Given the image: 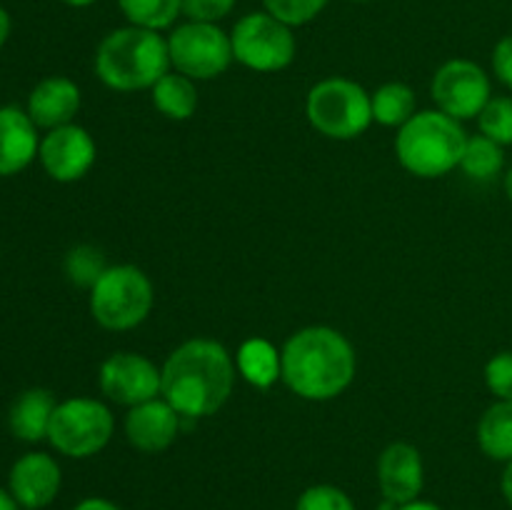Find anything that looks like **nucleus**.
Here are the masks:
<instances>
[{
    "instance_id": "1",
    "label": "nucleus",
    "mask_w": 512,
    "mask_h": 510,
    "mask_svg": "<svg viewBox=\"0 0 512 510\" xmlns=\"http://www.w3.org/2000/svg\"><path fill=\"white\" fill-rule=\"evenodd\" d=\"M235 363L225 345L210 338L185 340L160 368L163 395L183 418L213 415L228 403L235 385Z\"/></svg>"
},
{
    "instance_id": "2",
    "label": "nucleus",
    "mask_w": 512,
    "mask_h": 510,
    "mask_svg": "<svg viewBox=\"0 0 512 510\" xmlns=\"http://www.w3.org/2000/svg\"><path fill=\"white\" fill-rule=\"evenodd\" d=\"M280 365L290 390L305 400H333L353 383L358 358L340 330L310 325L288 338L280 350Z\"/></svg>"
},
{
    "instance_id": "3",
    "label": "nucleus",
    "mask_w": 512,
    "mask_h": 510,
    "mask_svg": "<svg viewBox=\"0 0 512 510\" xmlns=\"http://www.w3.org/2000/svg\"><path fill=\"white\" fill-rule=\"evenodd\" d=\"M168 40L155 30L125 25L100 40L95 50V75L120 93L153 88L170 73Z\"/></svg>"
},
{
    "instance_id": "4",
    "label": "nucleus",
    "mask_w": 512,
    "mask_h": 510,
    "mask_svg": "<svg viewBox=\"0 0 512 510\" xmlns=\"http://www.w3.org/2000/svg\"><path fill=\"white\" fill-rule=\"evenodd\" d=\"M465 143L468 135L460 120L443 110H420L400 128L395 153L408 173L418 178H443L460 168Z\"/></svg>"
},
{
    "instance_id": "5",
    "label": "nucleus",
    "mask_w": 512,
    "mask_h": 510,
    "mask_svg": "<svg viewBox=\"0 0 512 510\" xmlns=\"http://www.w3.org/2000/svg\"><path fill=\"white\" fill-rule=\"evenodd\" d=\"M153 308V283L135 265H110L90 288V313L105 330H130Z\"/></svg>"
},
{
    "instance_id": "6",
    "label": "nucleus",
    "mask_w": 512,
    "mask_h": 510,
    "mask_svg": "<svg viewBox=\"0 0 512 510\" xmlns=\"http://www.w3.org/2000/svg\"><path fill=\"white\" fill-rule=\"evenodd\" d=\"M310 125L325 138L353 140L373 123V105L363 85L348 78H325L315 83L305 103Z\"/></svg>"
},
{
    "instance_id": "7",
    "label": "nucleus",
    "mask_w": 512,
    "mask_h": 510,
    "mask_svg": "<svg viewBox=\"0 0 512 510\" xmlns=\"http://www.w3.org/2000/svg\"><path fill=\"white\" fill-rule=\"evenodd\" d=\"M230 43H233V58L255 73L285 70L298 53L293 28L270 15L268 10L243 15L233 25Z\"/></svg>"
},
{
    "instance_id": "8",
    "label": "nucleus",
    "mask_w": 512,
    "mask_h": 510,
    "mask_svg": "<svg viewBox=\"0 0 512 510\" xmlns=\"http://www.w3.org/2000/svg\"><path fill=\"white\" fill-rule=\"evenodd\" d=\"M113 428L115 420L108 405L93 398H68L55 408L48 440L68 458H90L108 445Z\"/></svg>"
},
{
    "instance_id": "9",
    "label": "nucleus",
    "mask_w": 512,
    "mask_h": 510,
    "mask_svg": "<svg viewBox=\"0 0 512 510\" xmlns=\"http://www.w3.org/2000/svg\"><path fill=\"white\" fill-rule=\"evenodd\" d=\"M170 65L190 80H213L233 63L230 35L215 23L178 25L168 38Z\"/></svg>"
},
{
    "instance_id": "10",
    "label": "nucleus",
    "mask_w": 512,
    "mask_h": 510,
    "mask_svg": "<svg viewBox=\"0 0 512 510\" xmlns=\"http://www.w3.org/2000/svg\"><path fill=\"white\" fill-rule=\"evenodd\" d=\"M430 95L438 110L455 120L478 118L488 100L493 98L488 73L478 63L463 58L440 65L430 83Z\"/></svg>"
},
{
    "instance_id": "11",
    "label": "nucleus",
    "mask_w": 512,
    "mask_h": 510,
    "mask_svg": "<svg viewBox=\"0 0 512 510\" xmlns=\"http://www.w3.org/2000/svg\"><path fill=\"white\" fill-rule=\"evenodd\" d=\"M98 383L105 398L133 408L145 400L158 398L163 390V373L145 355L113 353L100 365Z\"/></svg>"
},
{
    "instance_id": "12",
    "label": "nucleus",
    "mask_w": 512,
    "mask_h": 510,
    "mask_svg": "<svg viewBox=\"0 0 512 510\" xmlns=\"http://www.w3.org/2000/svg\"><path fill=\"white\" fill-rule=\"evenodd\" d=\"M95 155L98 150H95L93 135L75 123L48 130L38 148L45 173L58 183H75L83 178L93 168Z\"/></svg>"
},
{
    "instance_id": "13",
    "label": "nucleus",
    "mask_w": 512,
    "mask_h": 510,
    "mask_svg": "<svg viewBox=\"0 0 512 510\" xmlns=\"http://www.w3.org/2000/svg\"><path fill=\"white\" fill-rule=\"evenodd\" d=\"M63 473L48 453H25L10 468V495L25 510H40L58 495Z\"/></svg>"
},
{
    "instance_id": "14",
    "label": "nucleus",
    "mask_w": 512,
    "mask_h": 510,
    "mask_svg": "<svg viewBox=\"0 0 512 510\" xmlns=\"http://www.w3.org/2000/svg\"><path fill=\"white\" fill-rule=\"evenodd\" d=\"M180 418L183 415L165 398L145 400V403L133 405L125 415V435L133 448L143 453H160L178 438Z\"/></svg>"
},
{
    "instance_id": "15",
    "label": "nucleus",
    "mask_w": 512,
    "mask_h": 510,
    "mask_svg": "<svg viewBox=\"0 0 512 510\" xmlns=\"http://www.w3.org/2000/svg\"><path fill=\"white\" fill-rule=\"evenodd\" d=\"M423 458L410 443H390L378 460V483L385 500L405 505L418 500L423 490Z\"/></svg>"
},
{
    "instance_id": "16",
    "label": "nucleus",
    "mask_w": 512,
    "mask_h": 510,
    "mask_svg": "<svg viewBox=\"0 0 512 510\" xmlns=\"http://www.w3.org/2000/svg\"><path fill=\"white\" fill-rule=\"evenodd\" d=\"M80 110V88L70 78L40 80L28 98V115L35 128L55 130L73 123Z\"/></svg>"
},
{
    "instance_id": "17",
    "label": "nucleus",
    "mask_w": 512,
    "mask_h": 510,
    "mask_svg": "<svg viewBox=\"0 0 512 510\" xmlns=\"http://www.w3.org/2000/svg\"><path fill=\"white\" fill-rule=\"evenodd\" d=\"M40 148L38 128L20 108H0V175L28 168Z\"/></svg>"
},
{
    "instance_id": "18",
    "label": "nucleus",
    "mask_w": 512,
    "mask_h": 510,
    "mask_svg": "<svg viewBox=\"0 0 512 510\" xmlns=\"http://www.w3.org/2000/svg\"><path fill=\"white\" fill-rule=\"evenodd\" d=\"M55 403L53 393L45 388H30L25 393H20L15 398V403L10 405L8 413V425L10 433L18 440L25 443H38V440L48 438L50 420H53Z\"/></svg>"
},
{
    "instance_id": "19",
    "label": "nucleus",
    "mask_w": 512,
    "mask_h": 510,
    "mask_svg": "<svg viewBox=\"0 0 512 510\" xmlns=\"http://www.w3.org/2000/svg\"><path fill=\"white\" fill-rule=\"evenodd\" d=\"M478 445L490 460H512V400H498L478 423Z\"/></svg>"
},
{
    "instance_id": "20",
    "label": "nucleus",
    "mask_w": 512,
    "mask_h": 510,
    "mask_svg": "<svg viewBox=\"0 0 512 510\" xmlns=\"http://www.w3.org/2000/svg\"><path fill=\"white\" fill-rule=\"evenodd\" d=\"M235 368L253 388H270L283 375L280 353L273 343L263 338H250L240 345Z\"/></svg>"
},
{
    "instance_id": "21",
    "label": "nucleus",
    "mask_w": 512,
    "mask_h": 510,
    "mask_svg": "<svg viewBox=\"0 0 512 510\" xmlns=\"http://www.w3.org/2000/svg\"><path fill=\"white\" fill-rule=\"evenodd\" d=\"M153 93V105L170 120H188L193 118L198 108V90L193 80L183 73H165L158 83L150 88Z\"/></svg>"
},
{
    "instance_id": "22",
    "label": "nucleus",
    "mask_w": 512,
    "mask_h": 510,
    "mask_svg": "<svg viewBox=\"0 0 512 510\" xmlns=\"http://www.w3.org/2000/svg\"><path fill=\"white\" fill-rule=\"evenodd\" d=\"M373 120L385 128H403L415 115V93L405 83H385L370 95Z\"/></svg>"
},
{
    "instance_id": "23",
    "label": "nucleus",
    "mask_w": 512,
    "mask_h": 510,
    "mask_svg": "<svg viewBox=\"0 0 512 510\" xmlns=\"http://www.w3.org/2000/svg\"><path fill=\"white\" fill-rule=\"evenodd\" d=\"M503 165H505L503 145L485 138L483 133L468 138V143H465V150H463V160H460V168H463V173L468 175V178L478 180V183H488V180L498 178Z\"/></svg>"
},
{
    "instance_id": "24",
    "label": "nucleus",
    "mask_w": 512,
    "mask_h": 510,
    "mask_svg": "<svg viewBox=\"0 0 512 510\" xmlns=\"http://www.w3.org/2000/svg\"><path fill=\"white\" fill-rule=\"evenodd\" d=\"M118 5L130 25L155 33L173 28L183 13V0H118Z\"/></svg>"
},
{
    "instance_id": "25",
    "label": "nucleus",
    "mask_w": 512,
    "mask_h": 510,
    "mask_svg": "<svg viewBox=\"0 0 512 510\" xmlns=\"http://www.w3.org/2000/svg\"><path fill=\"white\" fill-rule=\"evenodd\" d=\"M478 125L485 138L495 140L503 148L512 145V98H508V95L490 98L483 113L478 115Z\"/></svg>"
},
{
    "instance_id": "26",
    "label": "nucleus",
    "mask_w": 512,
    "mask_h": 510,
    "mask_svg": "<svg viewBox=\"0 0 512 510\" xmlns=\"http://www.w3.org/2000/svg\"><path fill=\"white\" fill-rule=\"evenodd\" d=\"M105 268L108 265H105L103 253L93 245H78L65 258V273L75 285H83V288H93L95 280L105 273Z\"/></svg>"
},
{
    "instance_id": "27",
    "label": "nucleus",
    "mask_w": 512,
    "mask_h": 510,
    "mask_svg": "<svg viewBox=\"0 0 512 510\" xmlns=\"http://www.w3.org/2000/svg\"><path fill=\"white\" fill-rule=\"evenodd\" d=\"M328 3L330 0H263L265 10L290 28L315 20Z\"/></svg>"
},
{
    "instance_id": "28",
    "label": "nucleus",
    "mask_w": 512,
    "mask_h": 510,
    "mask_svg": "<svg viewBox=\"0 0 512 510\" xmlns=\"http://www.w3.org/2000/svg\"><path fill=\"white\" fill-rule=\"evenodd\" d=\"M295 510H355V503L335 485H310L298 498Z\"/></svg>"
},
{
    "instance_id": "29",
    "label": "nucleus",
    "mask_w": 512,
    "mask_h": 510,
    "mask_svg": "<svg viewBox=\"0 0 512 510\" xmlns=\"http://www.w3.org/2000/svg\"><path fill=\"white\" fill-rule=\"evenodd\" d=\"M485 385L498 400H512V350H503L488 360Z\"/></svg>"
},
{
    "instance_id": "30",
    "label": "nucleus",
    "mask_w": 512,
    "mask_h": 510,
    "mask_svg": "<svg viewBox=\"0 0 512 510\" xmlns=\"http://www.w3.org/2000/svg\"><path fill=\"white\" fill-rule=\"evenodd\" d=\"M235 8V0H183V15L193 23H215L228 18Z\"/></svg>"
},
{
    "instance_id": "31",
    "label": "nucleus",
    "mask_w": 512,
    "mask_h": 510,
    "mask_svg": "<svg viewBox=\"0 0 512 510\" xmlns=\"http://www.w3.org/2000/svg\"><path fill=\"white\" fill-rule=\"evenodd\" d=\"M493 73L498 75L500 83L512 90V35L498 40L493 50Z\"/></svg>"
},
{
    "instance_id": "32",
    "label": "nucleus",
    "mask_w": 512,
    "mask_h": 510,
    "mask_svg": "<svg viewBox=\"0 0 512 510\" xmlns=\"http://www.w3.org/2000/svg\"><path fill=\"white\" fill-rule=\"evenodd\" d=\"M73 510H120V508L105 498H85L80 500Z\"/></svg>"
},
{
    "instance_id": "33",
    "label": "nucleus",
    "mask_w": 512,
    "mask_h": 510,
    "mask_svg": "<svg viewBox=\"0 0 512 510\" xmlns=\"http://www.w3.org/2000/svg\"><path fill=\"white\" fill-rule=\"evenodd\" d=\"M500 488H503L505 500H508V505L512 508V460L510 463H505L503 478H500Z\"/></svg>"
},
{
    "instance_id": "34",
    "label": "nucleus",
    "mask_w": 512,
    "mask_h": 510,
    "mask_svg": "<svg viewBox=\"0 0 512 510\" xmlns=\"http://www.w3.org/2000/svg\"><path fill=\"white\" fill-rule=\"evenodd\" d=\"M8 35H10V15H8V10L0 5V48L5 45Z\"/></svg>"
},
{
    "instance_id": "35",
    "label": "nucleus",
    "mask_w": 512,
    "mask_h": 510,
    "mask_svg": "<svg viewBox=\"0 0 512 510\" xmlns=\"http://www.w3.org/2000/svg\"><path fill=\"white\" fill-rule=\"evenodd\" d=\"M398 510H443L440 505L430 503V500H413V503H405L400 505Z\"/></svg>"
},
{
    "instance_id": "36",
    "label": "nucleus",
    "mask_w": 512,
    "mask_h": 510,
    "mask_svg": "<svg viewBox=\"0 0 512 510\" xmlns=\"http://www.w3.org/2000/svg\"><path fill=\"white\" fill-rule=\"evenodd\" d=\"M0 510H18V503H15V498L10 495V490L0 488Z\"/></svg>"
},
{
    "instance_id": "37",
    "label": "nucleus",
    "mask_w": 512,
    "mask_h": 510,
    "mask_svg": "<svg viewBox=\"0 0 512 510\" xmlns=\"http://www.w3.org/2000/svg\"><path fill=\"white\" fill-rule=\"evenodd\" d=\"M60 3L70 5V8H88V5H93L95 0H60Z\"/></svg>"
},
{
    "instance_id": "38",
    "label": "nucleus",
    "mask_w": 512,
    "mask_h": 510,
    "mask_svg": "<svg viewBox=\"0 0 512 510\" xmlns=\"http://www.w3.org/2000/svg\"><path fill=\"white\" fill-rule=\"evenodd\" d=\"M505 193H508V198L512 200V168L508 170V175H505Z\"/></svg>"
},
{
    "instance_id": "39",
    "label": "nucleus",
    "mask_w": 512,
    "mask_h": 510,
    "mask_svg": "<svg viewBox=\"0 0 512 510\" xmlns=\"http://www.w3.org/2000/svg\"><path fill=\"white\" fill-rule=\"evenodd\" d=\"M353 3H365V0H353Z\"/></svg>"
}]
</instances>
